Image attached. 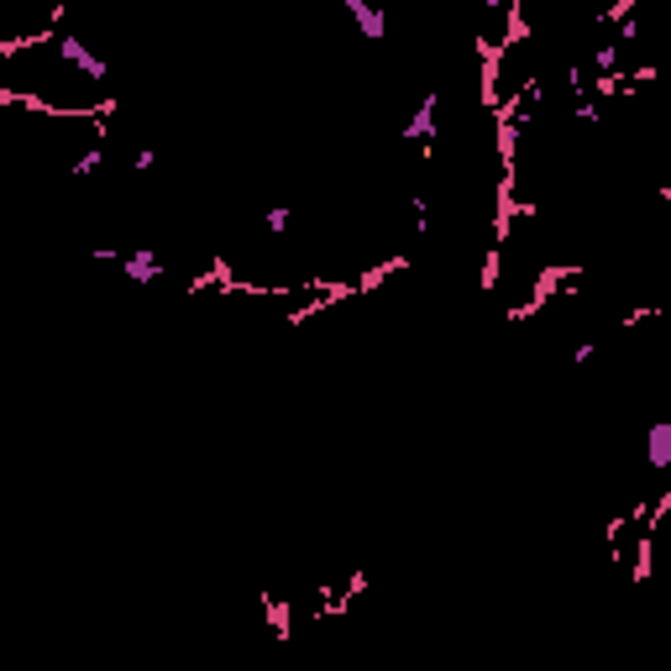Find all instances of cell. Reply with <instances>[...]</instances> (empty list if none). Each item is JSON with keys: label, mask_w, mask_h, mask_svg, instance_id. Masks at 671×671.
Segmentation results:
<instances>
[{"label": "cell", "mask_w": 671, "mask_h": 671, "mask_svg": "<svg viewBox=\"0 0 671 671\" xmlns=\"http://www.w3.org/2000/svg\"><path fill=\"white\" fill-rule=\"evenodd\" d=\"M53 48H58V58H63V63H74V68H79V74H85L90 85H105V79H111V63L100 58L94 48H85V37H58Z\"/></svg>", "instance_id": "6da1fadb"}, {"label": "cell", "mask_w": 671, "mask_h": 671, "mask_svg": "<svg viewBox=\"0 0 671 671\" xmlns=\"http://www.w3.org/2000/svg\"><path fill=\"white\" fill-rule=\"evenodd\" d=\"M116 263H121V268H126V278H131V283H142V289H148V283H163V278H168V263H163V252H153V246L121 252Z\"/></svg>", "instance_id": "7a4b0ae2"}, {"label": "cell", "mask_w": 671, "mask_h": 671, "mask_svg": "<svg viewBox=\"0 0 671 671\" xmlns=\"http://www.w3.org/2000/svg\"><path fill=\"white\" fill-rule=\"evenodd\" d=\"M441 90H425L420 94V105H415V116L404 126V142H435V131H441Z\"/></svg>", "instance_id": "3957f363"}, {"label": "cell", "mask_w": 671, "mask_h": 671, "mask_svg": "<svg viewBox=\"0 0 671 671\" xmlns=\"http://www.w3.org/2000/svg\"><path fill=\"white\" fill-rule=\"evenodd\" d=\"M341 11L357 22V31H362L367 42H383V37H389V16H383V5H367V0H341Z\"/></svg>", "instance_id": "277c9868"}, {"label": "cell", "mask_w": 671, "mask_h": 671, "mask_svg": "<svg viewBox=\"0 0 671 671\" xmlns=\"http://www.w3.org/2000/svg\"><path fill=\"white\" fill-rule=\"evenodd\" d=\"M645 467L650 472H671V420H650L645 425Z\"/></svg>", "instance_id": "5b68a950"}, {"label": "cell", "mask_w": 671, "mask_h": 671, "mask_svg": "<svg viewBox=\"0 0 671 671\" xmlns=\"http://www.w3.org/2000/svg\"><path fill=\"white\" fill-rule=\"evenodd\" d=\"M263 226H268L273 237H289V231H294V210H289V205H273V210H263Z\"/></svg>", "instance_id": "8992f818"}, {"label": "cell", "mask_w": 671, "mask_h": 671, "mask_svg": "<svg viewBox=\"0 0 671 671\" xmlns=\"http://www.w3.org/2000/svg\"><path fill=\"white\" fill-rule=\"evenodd\" d=\"M131 168H137V174L157 168V153H153V148H137V153H131Z\"/></svg>", "instance_id": "52a82bcc"}, {"label": "cell", "mask_w": 671, "mask_h": 671, "mask_svg": "<svg viewBox=\"0 0 671 671\" xmlns=\"http://www.w3.org/2000/svg\"><path fill=\"white\" fill-rule=\"evenodd\" d=\"M367 5H383V0H367Z\"/></svg>", "instance_id": "ba28073f"}]
</instances>
